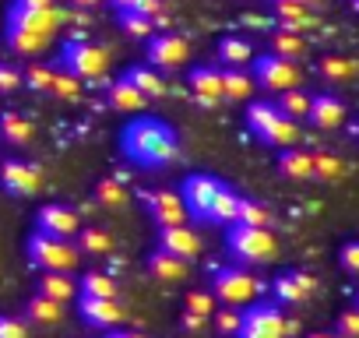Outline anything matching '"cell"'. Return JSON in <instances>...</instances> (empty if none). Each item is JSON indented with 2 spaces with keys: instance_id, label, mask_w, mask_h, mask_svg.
<instances>
[{
  "instance_id": "cell-49",
  "label": "cell",
  "mask_w": 359,
  "mask_h": 338,
  "mask_svg": "<svg viewBox=\"0 0 359 338\" xmlns=\"http://www.w3.org/2000/svg\"><path fill=\"white\" fill-rule=\"evenodd\" d=\"M208 320H212V317H201V313H191V310H184V317H180V327H184L187 334H201V331L208 327Z\"/></svg>"
},
{
  "instance_id": "cell-4",
  "label": "cell",
  "mask_w": 359,
  "mask_h": 338,
  "mask_svg": "<svg viewBox=\"0 0 359 338\" xmlns=\"http://www.w3.org/2000/svg\"><path fill=\"white\" fill-rule=\"evenodd\" d=\"M226 247L240 264H268L278 254V240L271 236V229L261 226H229L226 229Z\"/></svg>"
},
{
  "instance_id": "cell-47",
  "label": "cell",
  "mask_w": 359,
  "mask_h": 338,
  "mask_svg": "<svg viewBox=\"0 0 359 338\" xmlns=\"http://www.w3.org/2000/svg\"><path fill=\"white\" fill-rule=\"evenodd\" d=\"M18 88H22V67L11 60H0V95L18 92Z\"/></svg>"
},
{
  "instance_id": "cell-20",
  "label": "cell",
  "mask_w": 359,
  "mask_h": 338,
  "mask_svg": "<svg viewBox=\"0 0 359 338\" xmlns=\"http://www.w3.org/2000/svg\"><path fill=\"white\" fill-rule=\"evenodd\" d=\"M275 169L285 177V180H313V151H306L303 144H289V148H278V158H275Z\"/></svg>"
},
{
  "instance_id": "cell-31",
  "label": "cell",
  "mask_w": 359,
  "mask_h": 338,
  "mask_svg": "<svg viewBox=\"0 0 359 338\" xmlns=\"http://www.w3.org/2000/svg\"><path fill=\"white\" fill-rule=\"evenodd\" d=\"M78 289L88 299H116V292H120V285H116V278L109 271H85L78 278Z\"/></svg>"
},
{
  "instance_id": "cell-24",
  "label": "cell",
  "mask_w": 359,
  "mask_h": 338,
  "mask_svg": "<svg viewBox=\"0 0 359 338\" xmlns=\"http://www.w3.org/2000/svg\"><path fill=\"white\" fill-rule=\"evenodd\" d=\"M106 102L116 109V113H141L148 106V99L127 81V78H116L106 85Z\"/></svg>"
},
{
  "instance_id": "cell-52",
  "label": "cell",
  "mask_w": 359,
  "mask_h": 338,
  "mask_svg": "<svg viewBox=\"0 0 359 338\" xmlns=\"http://www.w3.org/2000/svg\"><path fill=\"white\" fill-rule=\"evenodd\" d=\"M306 338H338V334H334V331H310Z\"/></svg>"
},
{
  "instance_id": "cell-13",
  "label": "cell",
  "mask_w": 359,
  "mask_h": 338,
  "mask_svg": "<svg viewBox=\"0 0 359 338\" xmlns=\"http://www.w3.org/2000/svg\"><path fill=\"white\" fill-rule=\"evenodd\" d=\"M60 22H64V15L57 8H22V4H11V11H8V29L50 36V39L60 29Z\"/></svg>"
},
{
  "instance_id": "cell-5",
  "label": "cell",
  "mask_w": 359,
  "mask_h": 338,
  "mask_svg": "<svg viewBox=\"0 0 359 338\" xmlns=\"http://www.w3.org/2000/svg\"><path fill=\"white\" fill-rule=\"evenodd\" d=\"M208 289H212L215 303H222V306H247V303H254L261 296L264 285L243 264H226V268H219L212 275V285Z\"/></svg>"
},
{
  "instance_id": "cell-45",
  "label": "cell",
  "mask_w": 359,
  "mask_h": 338,
  "mask_svg": "<svg viewBox=\"0 0 359 338\" xmlns=\"http://www.w3.org/2000/svg\"><path fill=\"white\" fill-rule=\"evenodd\" d=\"M338 268L352 278H359V240H345L338 247Z\"/></svg>"
},
{
  "instance_id": "cell-15",
  "label": "cell",
  "mask_w": 359,
  "mask_h": 338,
  "mask_svg": "<svg viewBox=\"0 0 359 338\" xmlns=\"http://www.w3.org/2000/svg\"><path fill=\"white\" fill-rule=\"evenodd\" d=\"M148 208V215L162 226H180V222H187V208H184V198H180L176 191H141L137 194Z\"/></svg>"
},
{
  "instance_id": "cell-25",
  "label": "cell",
  "mask_w": 359,
  "mask_h": 338,
  "mask_svg": "<svg viewBox=\"0 0 359 338\" xmlns=\"http://www.w3.org/2000/svg\"><path fill=\"white\" fill-rule=\"evenodd\" d=\"M144 268H148V275L158 278V282H184V278H187V261H180V257H172V254H165V250H158V247L148 254Z\"/></svg>"
},
{
  "instance_id": "cell-37",
  "label": "cell",
  "mask_w": 359,
  "mask_h": 338,
  "mask_svg": "<svg viewBox=\"0 0 359 338\" xmlns=\"http://www.w3.org/2000/svg\"><path fill=\"white\" fill-rule=\"evenodd\" d=\"M345 177V162L334 155V151H313V180H320V184H334V180H341Z\"/></svg>"
},
{
  "instance_id": "cell-6",
  "label": "cell",
  "mask_w": 359,
  "mask_h": 338,
  "mask_svg": "<svg viewBox=\"0 0 359 338\" xmlns=\"http://www.w3.org/2000/svg\"><path fill=\"white\" fill-rule=\"evenodd\" d=\"M289 331H296V324L278 310V303L254 299L247 303V310H240L236 338H289Z\"/></svg>"
},
{
  "instance_id": "cell-19",
  "label": "cell",
  "mask_w": 359,
  "mask_h": 338,
  "mask_svg": "<svg viewBox=\"0 0 359 338\" xmlns=\"http://www.w3.org/2000/svg\"><path fill=\"white\" fill-rule=\"evenodd\" d=\"M78 317L88 324V327H106L113 331L120 320H123V310L116 299H88V296H78Z\"/></svg>"
},
{
  "instance_id": "cell-53",
  "label": "cell",
  "mask_w": 359,
  "mask_h": 338,
  "mask_svg": "<svg viewBox=\"0 0 359 338\" xmlns=\"http://www.w3.org/2000/svg\"><path fill=\"white\" fill-rule=\"evenodd\" d=\"M74 4H78V8H95L99 0H74Z\"/></svg>"
},
{
  "instance_id": "cell-28",
  "label": "cell",
  "mask_w": 359,
  "mask_h": 338,
  "mask_svg": "<svg viewBox=\"0 0 359 338\" xmlns=\"http://www.w3.org/2000/svg\"><path fill=\"white\" fill-rule=\"evenodd\" d=\"M144 99H162L165 95V81H162V74L155 71V67H148V64H134V67H127V74H123Z\"/></svg>"
},
{
  "instance_id": "cell-21",
  "label": "cell",
  "mask_w": 359,
  "mask_h": 338,
  "mask_svg": "<svg viewBox=\"0 0 359 338\" xmlns=\"http://www.w3.org/2000/svg\"><path fill=\"white\" fill-rule=\"evenodd\" d=\"M271 15L278 29H289V32H303L313 25L310 4H303V0H271Z\"/></svg>"
},
{
  "instance_id": "cell-48",
  "label": "cell",
  "mask_w": 359,
  "mask_h": 338,
  "mask_svg": "<svg viewBox=\"0 0 359 338\" xmlns=\"http://www.w3.org/2000/svg\"><path fill=\"white\" fill-rule=\"evenodd\" d=\"M0 338H29V327H25V320H18V317H8V313H0Z\"/></svg>"
},
{
  "instance_id": "cell-35",
  "label": "cell",
  "mask_w": 359,
  "mask_h": 338,
  "mask_svg": "<svg viewBox=\"0 0 359 338\" xmlns=\"http://www.w3.org/2000/svg\"><path fill=\"white\" fill-rule=\"evenodd\" d=\"M4 39H8L11 53H18V57H36V53H43V50L50 46V36L22 32V29H8V32H4Z\"/></svg>"
},
{
  "instance_id": "cell-8",
  "label": "cell",
  "mask_w": 359,
  "mask_h": 338,
  "mask_svg": "<svg viewBox=\"0 0 359 338\" xmlns=\"http://www.w3.org/2000/svg\"><path fill=\"white\" fill-rule=\"evenodd\" d=\"M250 78L257 88H268V92H285V88H299L303 85V74L292 60H282L275 53H257L254 64H250Z\"/></svg>"
},
{
  "instance_id": "cell-41",
  "label": "cell",
  "mask_w": 359,
  "mask_h": 338,
  "mask_svg": "<svg viewBox=\"0 0 359 338\" xmlns=\"http://www.w3.org/2000/svg\"><path fill=\"white\" fill-rule=\"evenodd\" d=\"M120 25L130 39H151L155 36V22L144 15H120Z\"/></svg>"
},
{
  "instance_id": "cell-44",
  "label": "cell",
  "mask_w": 359,
  "mask_h": 338,
  "mask_svg": "<svg viewBox=\"0 0 359 338\" xmlns=\"http://www.w3.org/2000/svg\"><path fill=\"white\" fill-rule=\"evenodd\" d=\"M212 324H215L219 334L236 338V331H240V310H236V306H222V310L212 313Z\"/></svg>"
},
{
  "instance_id": "cell-34",
  "label": "cell",
  "mask_w": 359,
  "mask_h": 338,
  "mask_svg": "<svg viewBox=\"0 0 359 338\" xmlns=\"http://www.w3.org/2000/svg\"><path fill=\"white\" fill-rule=\"evenodd\" d=\"M275 106H278V113L282 116H289V120H306V113H310V92L306 88H285V92H278L275 95Z\"/></svg>"
},
{
  "instance_id": "cell-36",
  "label": "cell",
  "mask_w": 359,
  "mask_h": 338,
  "mask_svg": "<svg viewBox=\"0 0 359 338\" xmlns=\"http://www.w3.org/2000/svg\"><path fill=\"white\" fill-rule=\"evenodd\" d=\"M25 320H32V324H43V327H50V324H57L60 320V303H53V299H46V296H29L25 299Z\"/></svg>"
},
{
  "instance_id": "cell-11",
  "label": "cell",
  "mask_w": 359,
  "mask_h": 338,
  "mask_svg": "<svg viewBox=\"0 0 359 338\" xmlns=\"http://www.w3.org/2000/svg\"><path fill=\"white\" fill-rule=\"evenodd\" d=\"M191 57V43L176 32H158L148 39V67L155 71H176Z\"/></svg>"
},
{
  "instance_id": "cell-43",
  "label": "cell",
  "mask_w": 359,
  "mask_h": 338,
  "mask_svg": "<svg viewBox=\"0 0 359 338\" xmlns=\"http://www.w3.org/2000/svg\"><path fill=\"white\" fill-rule=\"evenodd\" d=\"M187 310L191 313H201V317H212L219 310V303H215L212 289H191L187 292Z\"/></svg>"
},
{
  "instance_id": "cell-27",
  "label": "cell",
  "mask_w": 359,
  "mask_h": 338,
  "mask_svg": "<svg viewBox=\"0 0 359 338\" xmlns=\"http://www.w3.org/2000/svg\"><path fill=\"white\" fill-rule=\"evenodd\" d=\"M39 296H46V299H53V303H71L74 296H78V282L71 278V275H64V271H43V278H39Z\"/></svg>"
},
{
  "instance_id": "cell-42",
  "label": "cell",
  "mask_w": 359,
  "mask_h": 338,
  "mask_svg": "<svg viewBox=\"0 0 359 338\" xmlns=\"http://www.w3.org/2000/svg\"><path fill=\"white\" fill-rule=\"evenodd\" d=\"M50 92H53L57 99H64V102H74V99L81 95V81L71 78V74H64V71H53V85H50Z\"/></svg>"
},
{
  "instance_id": "cell-14",
  "label": "cell",
  "mask_w": 359,
  "mask_h": 338,
  "mask_svg": "<svg viewBox=\"0 0 359 338\" xmlns=\"http://www.w3.org/2000/svg\"><path fill=\"white\" fill-rule=\"evenodd\" d=\"M78 229H81L78 212L67 208V205L50 201V205H43L36 212V233H46V236H57V240H74Z\"/></svg>"
},
{
  "instance_id": "cell-39",
  "label": "cell",
  "mask_w": 359,
  "mask_h": 338,
  "mask_svg": "<svg viewBox=\"0 0 359 338\" xmlns=\"http://www.w3.org/2000/svg\"><path fill=\"white\" fill-rule=\"evenodd\" d=\"M236 222H240V226H261V229H268V226H271V212H268L261 201H254V198H240ZM236 222H233V226H236Z\"/></svg>"
},
{
  "instance_id": "cell-30",
  "label": "cell",
  "mask_w": 359,
  "mask_h": 338,
  "mask_svg": "<svg viewBox=\"0 0 359 338\" xmlns=\"http://www.w3.org/2000/svg\"><path fill=\"white\" fill-rule=\"evenodd\" d=\"M240 198H243V194H236L229 184H222V191H219L215 201H212L208 222H212V226H233V222H236V212H240Z\"/></svg>"
},
{
  "instance_id": "cell-38",
  "label": "cell",
  "mask_w": 359,
  "mask_h": 338,
  "mask_svg": "<svg viewBox=\"0 0 359 338\" xmlns=\"http://www.w3.org/2000/svg\"><path fill=\"white\" fill-rule=\"evenodd\" d=\"M53 64H46V60H32V64H25V71H22V85L29 88V92H50V85H53Z\"/></svg>"
},
{
  "instance_id": "cell-18",
  "label": "cell",
  "mask_w": 359,
  "mask_h": 338,
  "mask_svg": "<svg viewBox=\"0 0 359 338\" xmlns=\"http://www.w3.org/2000/svg\"><path fill=\"white\" fill-rule=\"evenodd\" d=\"M306 123L317 127V130H334V127H341V123H345V102H341L334 92H317V95H310Z\"/></svg>"
},
{
  "instance_id": "cell-16",
  "label": "cell",
  "mask_w": 359,
  "mask_h": 338,
  "mask_svg": "<svg viewBox=\"0 0 359 338\" xmlns=\"http://www.w3.org/2000/svg\"><path fill=\"white\" fill-rule=\"evenodd\" d=\"M158 250H165V254H172V257H180V261H194L198 254H201V236L191 229V226H162L158 229Z\"/></svg>"
},
{
  "instance_id": "cell-55",
  "label": "cell",
  "mask_w": 359,
  "mask_h": 338,
  "mask_svg": "<svg viewBox=\"0 0 359 338\" xmlns=\"http://www.w3.org/2000/svg\"><path fill=\"white\" fill-rule=\"evenodd\" d=\"M352 306H355V310H359V289H355V296H352Z\"/></svg>"
},
{
  "instance_id": "cell-29",
  "label": "cell",
  "mask_w": 359,
  "mask_h": 338,
  "mask_svg": "<svg viewBox=\"0 0 359 338\" xmlns=\"http://www.w3.org/2000/svg\"><path fill=\"white\" fill-rule=\"evenodd\" d=\"M74 247H78V254H88V257H109L113 254V236L102 226H85V229H78Z\"/></svg>"
},
{
  "instance_id": "cell-51",
  "label": "cell",
  "mask_w": 359,
  "mask_h": 338,
  "mask_svg": "<svg viewBox=\"0 0 359 338\" xmlns=\"http://www.w3.org/2000/svg\"><path fill=\"white\" fill-rule=\"evenodd\" d=\"M106 338H141V334H134V331H106Z\"/></svg>"
},
{
  "instance_id": "cell-2",
  "label": "cell",
  "mask_w": 359,
  "mask_h": 338,
  "mask_svg": "<svg viewBox=\"0 0 359 338\" xmlns=\"http://www.w3.org/2000/svg\"><path fill=\"white\" fill-rule=\"evenodd\" d=\"M243 123H247V130H250L261 144H271V148H289V144L299 141V123L289 120V116H282L278 106L268 102V99L250 102L247 113H243Z\"/></svg>"
},
{
  "instance_id": "cell-32",
  "label": "cell",
  "mask_w": 359,
  "mask_h": 338,
  "mask_svg": "<svg viewBox=\"0 0 359 338\" xmlns=\"http://www.w3.org/2000/svg\"><path fill=\"white\" fill-rule=\"evenodd\" d=\"M268 53H275V57H282V60H299V57H306V39H303V32H289V29H275L271 32V50Z\"/></svg>"
},
{
  "instance_id": "cell-12",
  "label": "cell",
  "mask_w": 359,
  "mask_h": 338,
  "mask_svg": "<svg viewBox=\"0 0 359 338\" xmlns=\"http://www.w3.org/2000/svg\"><path fill=\"white\" fill-rule=\"evenodd\" d=\"M313 292H317V278L310 271H299V268H289L271 282V296L278 306H303Z\"/></svg>"
},
{
  "instance_id": "cell-33",
  "label": "cell",
  "mask_w": 359,
  "mask_h": 338,
  "mask_svg": "<svg viewBox=\"0 0 359 338\" xmlns=\"http://www.w3.org/2000/svg\"><path fill=\"white\" fill-rule=\"evenodd\" d=\"M254 78L250 71H240V67H222V99H233V102H243L250 99L254 92Z\"/></svg>"
},
{
  "instance_id": "cell-40",
  "label": "cell",
  "mask_w": 359,
  "mask_h": 338,
  "mask_svg": "<svg viewBox=\"0 0 359 338\" xmlns=\"http://www.w3.org/2000/svg\"><path fill=\"white\" fill-rule=\"evenodd\" d=\"M95 201H99L102 208H123V205H127V191L120 187V180L102 177V180L95 184Z\"/></svg>"
},
{
  "instance_id": "cell-22",
  "label": "cell",
  "mask_w": 359,
  "mask_h": 338,
  "mask_svg": "<svg viewBox=\"0 0 359 338\" xmlns=\"http://www.w3.org/2000/svg\"><path fill=\"white\" fill-rule=\"evenodd\" d=\"M215 53H219V64L222 67H240V71H247L254 64V57H257V50L243 36H222L219 46H215Z\"/></svg>"
},
{
  "instance_id": "cell-46",
  "label": "cell",
  "mask_w": 359,
  "mask_h": 338,
  "mask_svg": "<svg viewBox=\"0 0 359 338\" xmlns=\"http://www.w3.org/2000/svg\"><path fill=\"white\" fill-rule=\"evenodd\" d=\"M334 334L338 338H359V310L355 306H345L334 317Z\"/></svg>"
},
{
  "instance_id": "cell-50",
  "label": "cell",
  "mask_w": 359,
  "mask_h": 338,
  "mask_svg": "<svg viewBox=\"0 0 359 338\" xmlns=\"http://www.w3.org/2000/svg\"><path fill=\"white\" fill-rule=\"evenodd\" d=\"M22 8H53V0H15Z\"/></svg>"
},
{
  "instance_id": "cell-10",
  "label": "cell",
  "mask_w": 359,
  "mask_h": 338,
  "mask_svg": "<svg viewBox=\"0 0 359 338\" xmlns=\"http://www.w3.org/2000/svg\"><path fill=\"white\" fill-rule=\"evenodd\" d=\"M0 187L15 198H32L43 187V169L25 158H8L0 162Z\"/></svg>"
},
{
  "instance_id": "cell-23",
  "label": "cell",
  "mask_w": 359,
  "mask_h": 338,
  "mask_svg": "<svg viewBox=\"0 0 359 338\" xmlns=\"http://www.w3.org/2000/svg\"><path fill=\"white\" fill-rule=\"evenodd\" d=\"M355 74H359V64H355L352 57L327 53V57L317 60V78H320L324 85H345V81H352Z\"/></svg>"
},
{
  "instance_id": "cell-9",
  "label": "cell",
  "mask_w": 359,
  "mask_h": 338,
  "mask_svg": "<svg viewBox=\"0 0 359 338\" xmlns=\"http://www.w3.org/2000/svg\"><path fill=\"white\" fill-rule=\"evenodd\" d=\"M222 191V180L212 177V173H191L180 187V198H184V208H187V219H198V222H208V212H212V201L215 194Z\"/></svg>"
},
{
  "instance_id": "cell-1",
  "label": "cell",
  "mask_w": 359,
  "mask_h": 338,
  "mask_svg": "<svg viewBox=\"0 0 359 338\" xmlns=\"http://www.w3.org/2000/svg\"><path fill=\"white\" fill-rule=\"evenodd\" d=\"M120 151L127 162H134L141 169H162V165L176 162L180 137H176L172 123H165L158 116H134L120 130Z\"/></svg>"
},
{
  "instance_id": "cell-54",
  "label": "cell",
  "mask_w": 359,
  "mask_h": 338,
  "mask_svg": "<svg viewBox=\"0 0 359 338\" xmlns=\"http://www.w3.org/2000/svg\"><path fill=\"white\" fill-rule=\"evenodd\" d=\"M345 4H348L352 11H359V0H345Z\"/></svg>"
},
{
  "instance_id": "cell-7",
  "label": "cell",
  "mask_w": 359,
  "mask_h": 338,
  "mask_svg": "<svg viewBox=\"0 0 359 338\" xmlns=\"http://www.w3.org/2000/svg\"><path fill=\"white\" fill-rule=\"evenodd\" d=\"M25 254L39 271H64V275L71 268H78V261H81V254L71 240H57V236H46V233H32L25 240Z\"/></svg>"
},
{
  "instance_id": "cell-26",
  "label": "cell",
  "mask_w": 359,
  "mask_h": 338,
  "mask_svg": "<svg viewBox=\"0 0 359 338\" xmlns=\"http://www.w3.org/2000/svg\"><path fill=\"white\" fill-rule=\"evenodd\" d=\"M32 137H36L32 120H25V116L15 113V109L0 113V141H8V144H15V148H25Z\"/></svg>"
},
{
  "instance_id": "cell-3",
  "label": "cell",
  "mask_w": 359,
  "mask_h": 338,
  "mask_svg": "<svg viewBox=\"0 0 359 338\" xmlns=\"http://www.w3.org/2000/svg\"><path fill=\"white\" fill-rule=\"evenodd\" d=\"M109 67V53L99 46V43H88V39H71L60 46V57H57V71L78 78V81H99Z\"/></svg>"
},
{
  "instance_id": "cell-17",
  "label": "cell",
  "mask_w": 359,
  "mask_h": 338,
  "mask_svg": "<svg viewBox=\"0 0 359 338\" xmlns=\"http://www.w3.org/2000/svg\"><path fill=\"white\" fill-rule=\"evenodd\" d=\"M187 85H191V95L198 106L212 109L222 102V71L215 64H198L191 74H187Z\"/></svg>"
}]
</instances>
